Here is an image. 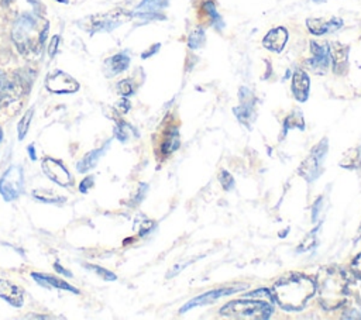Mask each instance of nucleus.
<instances>
[{
	"label": "nucleus",
	"mask_w": 361,
	"mask_h": 320,
	"mask_svg": "<svg viewBox=\"0 0 361 320\" xmlns=\"http://www.w3.org/2000/svg\"><path fill=\"white\" fill-rule=\"evenodd\" d=\"M89 268H90V269H93V271H96L100 276H103V278H104V279H107V281H114V279H116V275H114V273H111V272H109V271H106V269H102L100 266L90 265Z\"/></svg>",
	"instance_id": "obj_33"
},
{
	"label": "nucleus",
	"mask_w": 361,
	"mask_h": 320,
	"mask_svg": "<svg viewBox=\"0 0 361 320\" xmlns=\"http://www.w3.org/2000/svg\"><path fill=\"white\" fill-rule=\"evenodd\" d=\"M166 4L165 0H142L137 8L134 10V16L140 18H162V16L158 14L161 8H164Z\"/></svg>",
	"instance_id": "obj_14"
},
{
	"label": "nucleus",
	"mask_w": 361,
	"mask_h": 320,
	"mask_svg": "<svg viewBox=\"0 0 361 320\" xmlns=\"http://www.w3.org/2000/svg\"><path fill=\"white\" fill-rule=\"evenodd\" d=\"M322 203H323V197H319L317 200H316V203L312 206V221H317V216H319V213H320V206H322Z\"/></svg>",
	"instance_id": "obj_34"
},
{
	"label": "nucleus",
	"mask_w": 361,
	"mask_h": 320,
	"mask_svg": "<svg viewBox=\"0 0 361 320\" xmlns=\"http://www.w3.org/2000/svg\"><path fill=\"white\" fill-rule=\"evenodd\" d=\"M219 182L224 190H230L233 187V176L227 171H221L219 175Z\"/></svg>",
	"instance_id": "obj_31"
},
{
	"label": "nucleus",
	"mask_w": 361,
	"mask_h": 320,
	"mask_svg": "<svg viewBox=\"0 0 361 320\" xmlns=\"http://www.w3.org/2000/svg\"><path fill=\"white\" fill-rule=\"evenodd\" d=\"M42 171L52 182L61 186H68L72 182L71 173L65 169V166L52 158H44Z\"/></svg>",
	"instance_id": "obj_10"
},
{
	"label": "nucleus",
	"mask_w": 361,
	"mask_h": 320,
	"mask_svg": "<svg viewBox=\"0 0 361 320\" xmlns=\"http://www.w3.org/2000/svg\"><path fill=\"white\" fill-rule=\"evenodd\" d=\"M319 228H320V226H317V227H314L310 233H307L306 234V237L302 240V242L299 244V247H298V251L299 252H303V251H307L309 248H312V247H314L316 245V237H317V231H319Z\"/></svg>",
	"instance_id": "obj_27"
},
{
	"label": "nucleus",
	"mask_w": 361,
	"mask_h": 320,
	"mask_svg": "<svg viewBox=\"0 0 361 320\" xmlns=\"http://www.w3.org/2000/svg\"><path fill=\"white\" fill-rule=\"evenodd\" d=\"M13 93L14 87L11 80L3 72H0V107L4 106L13 97Z\"/></svg>",
	"instance_id": "obj_22"
},
{
	"label": "nucleus",
	"mask_w": 361,
	"mask_h": 320,
	"mask_svg": "<svg viewBox=\"0 0 361 320\" xmlns=\"http://www.w3.org/2000/svg\"><path fill=\"white\" fill-rule=\"evenodd\" d=\"M179 134H178V130L176 128H172L171 131L166 133V138L165 141L162 142V154L164 155H169L172 154L173 151H176L179 148Z\"/></svg>",
	"instance_id": "obj_21"
},
{
	"label": "nucleus",
	"mask_w": 361,
	"mask_h": 320,
	"mask_svg": "<svg viewBox=\"0 0 361 320\" xmlns=\"http://www.w3.org/2000/svg\"><path fill=\"white\" fill-rule=\"evenodd\" d=\"M1 137H3V134H1V128H0V141H1Z\"/></svg>",
	"instance_id": "obj_42"
},
{
	"label": "nucleus",
	"mask_w": 361,
	"mask_h": 320,
	"mask_svg": "<svg viewBox=\"0 0 361 320\" xmlns=\"http://www.w3.org/2000/svg\"><path fill=\"white\" fill-rule=\"evenodd\" d=\"M128 63H130V58L126 54H117L106 62V65L111 73H120V72L126 70Z\"/></svg>",
	"instance_id": "obj_20"
},
{
	"label": "nucleus",
	"mask_w": 361,
	"mask_h": 320,
	"mask_svg": "<svg viewBox=\"0 0 361 320\" xmlns=\"http://www.w3.org/2000/svg\"><path fill=\"white\" fill-rule=\"evenodd\" d=\"M117 90H118L120 94L128 96V94L133 93L134 89H133V85H131L130 80H123V82H120V83L117 85Z\"/></svg>",
	"instance_id": "obj_32"
},
{
	"label": "nucleus",
	"mask_w": 361,
	"mask_h": 320,
	"mask_svg": "<svg viewBox=\"0 0 361 320\" xmlns=\"http://www.w3.org/2000/svg\"><path fill=\"white\" fill-rule=\"evenodd\" d=\"M351 268H353V271H354L358 276H361V252L353 259Z\"/></svg>",
	"instance_id": "obj_35"
},
{
	"label": "nucleus",
	"mask_w": 361,
	"mask_h": 320,
	"mask_svg": "<svg viewBox=\"0 0 361 320\" xmlns=\"http://www.w3.org/2000/svg\"><path fill=\"white\" fill-rule=\"evenodd\" d=\"M130 131H133V128L126 124V123H120L117 127H116V137L120 140V141H127V138L130 137Z\"/></svg>",
	"instance_id": "obj_30"
},
{
	"label": "nucleus",
	"mask_w": 361,
	"mask_h": 320,
	"mask_svg": "<svg viewBox=\"0 0 361 320\" xmlns=\"http://www.w3.org/2000/svg\"><path fill=\"white\" fill-rule=\"evenodd\" d=\"M310 80L305 70L298 69L292 78V93L298 101H306L309 97Z\"/></svg>",
	"instance_id": "obj_12"
},
{
	"label": "nucleus",
	"mask_w": 361,
	"mask_h": 320,
	"mask_svg": "<svg viewBox=\"0 0 361 320\" xmlns=\"http://www.w3.org/2000/svg\"><path fill=\"white\" fill-rule=\"evenodd\" d=\"M23 186H24V175H23V169L18 165L10 166L0 179V193L7 202L18 197L23 192Z\"/></svg>",
	"instance_id": "obj_6"
},
{
	"label": "nucleus",
	"mask_w": 361,
	"mask_h": 320,
	"mask_svg": "<svg viewBox=\"0 0 361 320\" xmlns=\"http://www.w3.org/2000/svg\"><path fill=\"white\" fill-rule=\"evenodd\" d=\"M314 292L316 283L305 275H289L274 285V299L282 309L289 312L303 309Z\"/></svg>",
	"instance_id": "obj_2"
},
{
	"label": "nucleus",
	"mask_w": 361,
	"mask_h": 320,
	"mask_svg": "<svg viewBox=\"0 0 361 320\" xmlns=\"http://www.w3.org/2000/svg\"><path fill=\"white\" fill-rule=\"evenodd\" d=\"M306 25L312 34L323 35V34L333 32V31L338 30L340 27H343V21L340 18H331L329 21H324L320 18H309L306 21Z\"/></svg>",
	"instance_id": "obj_13"
},
{
	"label": "nucleus",
	"mask_w": 361,
	"mask_h": 320,
	"mask_svg": "<svg viewBox=\"0 0 361 320\" xmlns=\"http://www.w3.org/2000/svg\"><path fill=\"white\" fill-rule=\"evenodd\" d=\"M107 147H109V144H106L104 148H99V149H94V151H90L89 154H86V155L78 162V165H76L78 171H79V172H87L89 169L94 168L96 164H97V161H99V158L104 154V151L107 149Z\"/></svg>",
	"instance_id": "obj_18"
},
{
	"label": "nucleus",
	"mask_w": 361,
	"mask_h": 320,
	"mask_svg": "<svg viewBox=\"0 0 361 320\" xmlns=\"http://www.w3.org/2000/svg\"><path fill=\"white\" fill-rule=\"evenodd\" d=\"M158 48H159V44H157V45H155V47H154V49H152V48H151V49H149V51H148V52H144V54H142V58H147V56H148V55H151V54H154V52H155V51H157V49H158Z\"/></svg>",
	"instance_id": "obj_39"
},
{
	"label": "nucleus",
	"mask_w": 361,
	"mask_h": 320,
	"mask_svg": "<svg viewBox=\"0 0 361 320\" xmlns=\"http://www.w3.org/2000/svg\"><path fill=\"white\" fill-rule=\"evenodd\" d=\"M361 165V147L351 148L344 154V158L340 161L341 168H358Z\"/></svg>",
	"instance_id": "obj_19"
},
{
	"label": "nucleus",
	"mask_w": 361,
	"mask_h": 320,
	"mask_svg": "<svg viewBox=\"0 0 361 320\" xmlns=\"http://www.w3.org/2000/svg\"><path fill=\"white\" fill-rule=\"evenodd\" d=\"M48 32V23L35 14H23L13 25L11 38L25 56H38Z\"/></svg>",
	"instance_id": "obj_1"
},
{
	"label": "nucleus",
	"mask_w": 361,
	"mask_h": 320,
	"mask_svg": "<svg viewBox=\"0 0 361 320\" xmlns=\"http://www.w3.org/2000/svg\"><path fill=\"white\" fill-rule=\"evenodd\" d=\"M313 1H316V3H319V1H324V0H313Z\"/></svg>",
	"instance_id": "obj_43"
},
{
	"label": "nucleus",
	"mask_w": 361,
	"mask_h": 320,
	"mask_svg": "<svg viewBox=\"0 0 361 320\" xmlns=\"http://www.w3.org/2000/svg\"><path fill=\"white\" fill-rule=\"evenodd\" d=\"M58 42H59V37H54L51 44H49V48H48V54L49 56H54L55 55V49L58 48Z\"/></svg>",
	"instance_id": "obj_37"
},
{
	"label": "nucleus",
	"mask_w": 361,
	"mask_h": 320,
	"mask_svg": "<svg viewBox=\"0 0 361 320\" xmlns=\"http://www.w3.org/2000/svg\"><path fill=\"white\" fill-rule=\"evenodd\" d=\"M245 285H240V286H230V288H220V289H212L209 292H204L202 295H199L197 297L189 300L188 303H185L182 307H180V313H185L188 310H190L192 307H196V306H203V304H209V303H214L217 299L223 297V296H227V295H231V293H235L238 292V289H244Z\"/></svg>",
	"instance_id": "obj_7"
},
{
	"label": "nucleus",
	"mask_w": 361,
	"mask_h": 320,
	"mask_svg": "<svg viewBox=\"0 0 361 320\" xmlns=\"http://www.w3.org/2000/svg\"><path fill=\"white\" fill-rule=\"evenodd\" d=\"M28 151H30V156H31V159H35V151L32 149V147H28Z\"/></svg>",
	"instance_id": "obj_40"
},
{
	"label": "nucleus",
	"mask_w": 361,
	"mask_h": 320,
	"mask_svg": "<svg viewBox=\"0 0 361 320\" xmlns=\"http://www.w3.org/2000/svg\"><path fill=\"white\" fill-rule=\"evenodd\" d=\"M347 290L345 276L338 269H324L320 272V303L324 309H336L343 304L344 292Z\"/></svg>",
	"instance_id": "obj_3"
},
{
	"label": "nucleus",
	"mask_w": 361,
	"mask_h": 320,
	"mask_svg": "<svg viewBox=\"0 0 361 320\" xmlns=\"http://www.w3.org/2000/svg\"><path fill=\"white\" fill-rule=\"evenodd\" d=\"M204 39H206V35H204L203 28H196L195 31H192V32L189 34L188 47H189L190 49H197V48H200V47L204 44Z\"/></svg>",
	"instance_id": "obj_26"
},
{
	"label": "nucleus",
	"mask_w": 361,
	"mask_h": 320,
	"mask_svg": "<svg viewBox=\"0 0 361 320\" xmlns=\"http://www.w3.org/2000/svg\"><path fill=\"white\" fill-rule=\"evenodd\" d=\"M55 269H56V271H59L61 273L66 275V276H71V272H69V271H65V269H63V268H62L59 264H55Z\"/></svg>",
	"instance_id": "obj_38"
},
{
	"label": "nucleus",
	"mask_w": 361,
	"mask_h": 320,
	"mask_svg": "<svg viewBox=\"0 0 361 320\" xmlns=\"http://www.w3.org/2000/svg\"><path fill=\"white\" fill-rule=\"evenodd\" d=\"M310 52L312 58L307 62L309 66L314 72H324L330 65V47L327 44L310 41Z\"/></svg>",
	"instance_id": "obj_9"
},
{
	"label": "nucleus",
	"mask_w": 361,
	"mask_h": 320,
	"mask_svg": "<svg viewBox=\"0 0 361 320\" xmlns=\"http://www.w3.org/2000/svg\"><path fill=\"white\" fill-rule=\"evenodd\" d=\"M0 297H3L16 307H20L24 300L23 290L7 279H0Z\"/></svg>",
	"instance_id": "obj_15"
},
{
	"label": "nucleus",
	"mask_w": 361,
	"mask_h": 320,
	"mask_svg": "<svg viewBox=\"0 0 361 320\" xmlns=\"http://www.w3.org/2000/svg\"><path fill=\"white\" fill-rule=\"evenodd\" d=\"M32 114H34V109H30L24 116L23 118L20 120L18 123V140H23L28 131V127H30V123H31V118H32Z\"/></svg>",
	"instance_id": "obj_28"
},
{
	"label": "nucleus",
	"mask_w": 361,
	"mask_h": 320,
	"mask_svg": "<svg viewBox=\"0 0 361 320\" xmlns=\"http://www.w3.org/2000/svg\"><path fill=\"white\" fill-rule=\"evenodd\" d=\"M288 37H289V34H288L286 28L276 27V28H272L271 31H268V34L262 39V45L269 51L281 52L286 45Z\"/></svg>",
	"instance_id": "obj_11"
},
{
	"label": "nucleus",
	"mask_w": 361,
	"mask_h": 320,
	"mask_svg": "<svg viewBox=\"0 0 361 320\" xmlns=\"http://www.w3.org/2000/svg\"><path fill=\"white\" fill-rule=\"evenodd\" d=\"M361 238V224L358 227V231H357V237H355V241H358Z\"/></svg>",
	"instance_id": "obj_41"
},
{
	"label": "nucleus",
	"mask_w": 361,
	"mask_h": 320,
	"mask_svg": "<svg viewBox=\"0 0 361 320\" xmlns=\"http://www.w3.org/2000/svg\"><path fill=\"white\" fill-rule=\"evenodd\" d=\"M327 148H329L327 138H323L320 142H317L312 148L309 155L302 161V164L298 169V173L305 180L313 182L320 176V173L323 171V162H324V158L327 154Z\"/></svg>",
	"instance_id": "obj_5"
},
{
	"label": "nucleus",
	"mask_w": 361,
	"mask_h": 320,
	"mask_svg": "<svg viewBox=\"0 0 361 320\" xmlns=\"http://www.w3.org/2000/svg\"><path fill=\"white\" fill-rule=\"evenodd\" d=\"M271 313L272 307L262 300H233L220 309V314L230 317L268 319Z\"/></svg>",
	"instance_id": "obj_4"
},
{
	"label": "nucleus",
	"mask_w": 361,
	"mask_h": 320,
	"mask_svg": "<svg viewBox=\"0 0 361 320\" xmlns=\"http://www.w3.org/2000/svg\"><path fill=\"white\" fill-rule=\"evenodd\" d=\"M245 296H248V297H254V299H259V300H262V302H268V303H274V295H271V292L268 290V289H257V290H254V292H250V293H247Z\"/></svg>",
	"instance_id": "obj_29"
},
{
	"label": "nucleus",
	"mask_w": 361,
	"mask_h": 320,
	"mask_svg": "<svg viewBox=\"0 0 361 320\" xmlns=\"http://www.w3.org/2000/svg\"><path fill=\"white\" fill-rule=\"evenodd\" d=\"M286 128H300L303 130L305 128V123H303V116L300 111L295 110L293 113H290L286 120H285V124H283V131Z\"/></svg>",
	"instance_id": "obj_25"
},
{
	"label": "nucleus",
	"mask_w": 361,
	"mask_h": 320,
	"mask_svg": "<svg viewBox=\"0 0 361 320\" xmlns=\"http://www.w3.org/2000/svg\"><path fill=\"white\" fill-rule=\"evenodd\" d=\"M347 52L348 47H344L341 44H334L330 48V58L333 59V68L334 72L341 73L347 65Z\"/></svg>",
	"instance_id": "obj_16"
},
{
	"label": "nucleus",
	"mask_w": 361,
	"mask_h": 320,
	"mask_svg": "<svg viewBox=\"0 0 361 320\" xmlns=\"http://www.w3.org/2000/svg\"><path fill=\"white\" fill-rule=\"evenodd\" d=\"M92 185H93V176H87V178H85V179L82 180V183H80L79 189H80V192L86 193V192H87V189H90V186H92Z\"/></svg>",
	"instance_id": "obj_36"
},
{
	"label": "nucleus",
	"mask_w": 361,
	"mask_h": 320,
	"mask_svg": "<svg viewBox=\"0 0 361 320\" xmlns=\"http://www.w3.org/2000/svg\"><path fill=\"white\" fill-rule=\"evenodd\" d=\"M234 114L237 116V118L240 120V123L248 125V123H250L251 118H252V100H244V101H241V106L234 109Z\"/></svg>",
	"instance_id": "obj_23"
},
{
	"label": "nucleus",
	"mask_w": 361,
	"mask_h": 320,
	"mask_svg": "<svg viewBox=\"0 0 361 320\" xmlns=\"http://www.w3.org/2000/svg\"><path fill=\"white\" fill-rule=\"evenodd\" d=\"M203 10H204L206 14L209 16L212 25H214L217 30H221V28L224 27L223 18H221L220 14L217 13V10H216V7H214V4H213L212 1H206V3L203 4Z\"/></svg>",
	"instance_id": "obj_24"
},
{
	"label": "nucleus",
	"mask_w": 361,
	"mask_h": 320,
	"mask_svg": "<svg viewBox=\"0 0 361 320\" xmlns=\"http://www.w3.org/2000/svg\"><path fill=\"white\" fill-rule=\"evenodd\" d=\"M37 282L42 283L44 286H54V288H59V289H65V290H69V292H73V293H78L79 290L76 288H73L72 285H69L68 282L59 279V278H54L51 275H42V273H32L31 275Z\"/></svg>",
	"instance_id": "obj_17"
},
{
	"label": "nucleus",
	"mask_w": 361,
	"mask_h": 320,
	"mask_svg": "<svg viewBox=\"0 0 361 320\" xmlns=\"http://www.w3.org/2000/svg\"><path fill=\"white\" fill-rule=\"evenodd\" d=\"M45 86L49 92L54 93H73L79 89V83L62 70L51 73L45 80Z\"/></svg>",
	"instance_id": "obj_8"
}]
</instances>
